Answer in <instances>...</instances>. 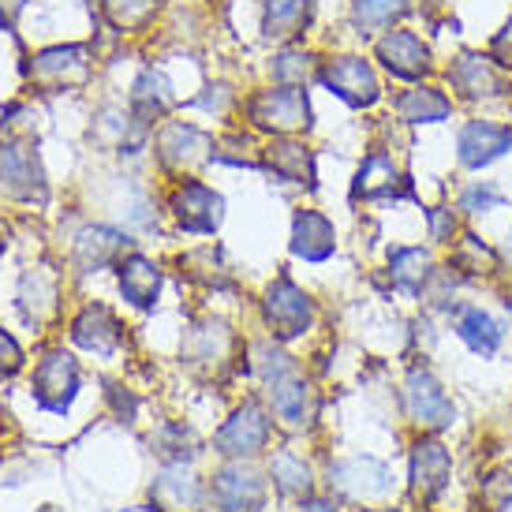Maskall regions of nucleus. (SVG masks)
I'll return each instance as SVG.
<instances>
[{
    "mask_svg": "<svg viewBox=\"0 0 512 512\" xmlns=\"http://www.w3.org/2000/svg\"><path fill=\"white\" fill-rule=\"evenodd\" d=\"M303 512H337V509H333L329 501H318V498H314V501H307V505H303Z\"/></svg>",
    "mask_w": 512,
    "mask_h": 512,
    "instance_id": "37998d69",
    "label": "nucleus"
},
{
    "mask_svg": "<svg viewBox=\"0 0 512 512\" xmlns=\"http://www.w3.org/2000/svg\"><path fill=\"white\" fill-rule=\"evenodd\" d=\"M72 341L94 356H116L124 344V326L116 322V314L109 307L94 303L72 322Z\"/></svg>",
    "mask_w": 512,
    "mask_h": 512,
    "instance_id": "412c9836",
    "label": "nucleus"
},
{
    "mask_svg": "<svg viewBox=\"0 0 512 512\" xmlns=\"http://www.w3.org/2000/svg\"><path fill=\"white\" fill-rule=\"evenodd\" d=\"M262 169L273 172L285 184H299L314 191L318 187V172H314V150L296 135H273L262 146Z\"/></svg>",
    "mask_w": 512,
    "mask_h": 512,
    "instance_id": "4468645a",
    "label": "nucleus"
},
{
    "mask_svg": "<svg viewBox=\"0 0 512 512\" xmlns=\"http://www.w3.org/2000/svg\"><path fill=\"white\" fill-rule=\"evenodd\" d=\"M288 247L303 262H326L337 251V228H333V221L326 214H318V210H296Z\"/></svg>",
    "mask_w": 512,
    "mask_h": 512,
    "instance_id": "aec40b11",
    "label": "nucleus"
},
{
    "mask_svg": "<svg viewBox=\"0 0 512 512\" xmlns=\"http://www.w3.org/2000/svg\"><path fill=\"white\" fill-rule=\"evenodd\" d=\"M427 228H430V240L438 243V247H453L460 240V217H456L453 206H430Z\"/></svg>",
    "mask_w": 512,
    "mask_h": 512,
    "instance_id": "58836bf2",
    "label": "nucleus"
},
{
    "mask_svg": "<svg viewBox=\"0 0 512 512\" xmlns=\"http://www.w3.org/2000/svg\"><path fill=\"white\" fill-rule=\"evenodd\" d=\"M329 486L352 501H374L393 490V475L374 456H352V460L329 464Z\"/></svg>",
    "mask_w": 512,
    "mask_h": 512,
    "instance_id": "f8f14e48",
    "label": "nucleus"
},
{
    "mask_svg": "<svg viewBox=\"0 0 512 512\" xmlns=\"http://www.w3.org/2000/svg\"><path fill=\"white\" fill-rule=\"evenodd\" d=\"M512 150V124L490 120V116H471L464 128L456 131V165L468 172H483L494 161Z\"/></svg>",
    "mask_w": 512,
    "mask_h": 512,
    "instance_id": "0eeeda50",
    "label": "nucleus"
},
{
    "mask_svg": "<svg viewBox=\"0 0 512 512\" xmlns=\"http://www.w3.org/2000/svg\"><path fill=\"white\" fill-rule=\"evenodd\" d=\"M214 501L225 512H258L266 501V483L251 464H228L214 475Z\"/></svg>",
    "mask_w": 512,
    "mask_h": 512,
    "instance_id": "a211bd4d",
    "label": "nucleus"
},
{
    "mask_svg": "<svg viewBox=\"0 0 512 512\" xmlns=\"http://www.w3.org/2000/svg\"><path fill=\"white\" fill-rule=\"evenodd\" d=\"M505 311H509V318H512V296H509V299H505Z\"/></svg>",
    "mask_w": 512,
    "mask_h": 512,
    "instance_id": "a18cd8bd",
    "label": "nucleus"
},
{
    "mask_svg": "<svg viewBox=\"0 0 512 512\" xmlns=\"http://www.w3.org/2000/svg\"><path fill=\"white\" fill-rule=\"evenodd\" d=\"M415 199L412 176L400 169V161L385 146H374L356 169L352 202H400Z\"/></svg>",
    "mask_w": 512,
    "mask_h": 512,
    "instance_id": "39448f33",
    "label": "nucleus"
},
{
    "mask_svg": "<svg viewBox=\"0 0 512 512\" xmlns=\"http://www.w3.org/2000/svg\"><path fill=\"white\" fill-rule=\"evenodd\" d=\"M322 60L314 53H303V49H285L281 57L273 60V79L285 86H307L318 75Z\"/></svg>",
    "mask_w": 512,
    "mask_h": 512,
    "instance_id": "c9c22d12",
    "label": "nucleus"
},
{
    "mask_svg": "<svg viewBox=\"0 0 512 512\" xmlns=\"http://www.w3.org/2000/svg\"><path fill=\"white\" fill-rule=\"evenodd\" d=\"M314 83L322 86V90H329L333 98H341L348 109H359V113H370L374 105L385 101L382 72L363 53H337V57L322 60Z\"/></svg>",
    "mask_w": 512,
    "mask_h": 512,
    "instance_id": "f257e3e1",
    "label": "nucleus"
},
{
    "mask_svg": "<svg viewBox=\"0 0 512 512\" xmlns=\"http://www.w3.org/2000/svg\"><path fill=\"white\" fill-rule=\"evenodd\" d=\"M374 64L378 72H385L389 79L412 86V83H430L438 75V60L415 30H408L404 23L393 30H382L374 38Z\"/></svg>",
    "mask_w": 512,
    "mask_h": 512,
    "instance_id": "20e7f679",
    "label": "nucleus"
},
{
    "mask_svg": "<svg viewBox=\"0 0 512 512\" xmlns=\"http://www.w3.org/2000/svg\"><path fill=\"white\" fill-rule=\"evenodd\" d=\"M116 277H120V292L128 299L131 307L139 311H150L157 303V292H161V270H157L150 258L143 255H124L116 262Z\"/></svg>",
    "mask_w": 512,
    "mask_h": 512,
    "instance_id": "bb28decb",
    "label": "nucleus"
},
{
    "mask_svg": "<svg viewBox=\"0 0 512 512\" xmlns=\"http://www.w3.org/2000/svg\"><path fill=\"white\" fill-rule=\"evenodd\" d=\"M169 210L176 217V225L195 236H214L221 221H225V199L214 187H206L202 180H184L172 191Z\"/></svg>",
    "mask_w": 512,
    "mask_h": 512,
    "instance_id": "9d476101",
    "label": "nucleus"
},
{
    "mask_svg": "<svg viewBox=\"0 0 512 512\" xmlns=\"http://www.w3.org/2000/svg\"><path fill=\"white\" fill-rule=\"evenodd\" d=\"M19 8H23V0H0V12L8 15V19H12V15L19 12Z\"/></svg>",
    "mask_w": 512,
    "mask_h": 512,
    "instance_id": "c03bdc74",
    "label": "nucleus"
},
{
    "mask_svg": "<svg viewBox=\"0 0 512 512\" xmlns=\"http://www.w3.org/2000/svg\"><path fill=\"white\" fill-rule=\"evenodd\" d=\"M453 456L434 438H419L412 449V494L419 501H434L449 483Z\"/></svg>",
    "mask_w": 512,
    "mask_h": 512,
    "instance_id": "6ab92c4d",
    "label": "nucleus"
},
{
    "mask_svg": "<svg viewBox=\"0 0 512 512\" xmlns=\"http://www.w3.org/2000/svg\"><path fill=\"white\" fill-rule=\"evenodd\" d=\"M449 270H456L460 277H494L501 270V255L483 243L475 232H464L453 243V255H449Z\"/></svg>",
    "mask_w": 512,
    "mask_h": 512,
    "instance_id": "7c9ffc66",
    "label": "nucleus"
},
{
    "mask_svg": "<svg viewBox=\"0 0 512 512\" xmlns=\"http://www.w3.org/2000/svg\"><path fill=\"white\" fill-rule=\"evenodd\" d=\"M131 247V240L124 232H116L109 225H86L79 236H75V266L79 270H105V266H116L124 251Z\"/></svg>",
    "mask_w": 512,
    "mask_h": 512,
    "instance_id": "b1692460",
    "label": "nucleus"
},
{
    "mask_svg": "<svg viewBox=\"0 0 512 512\" xmlns=\"http://www.w3.org/2000/svg\"><path fill=\"white\" fill-rule=\"evenodd\" d=\"M270 475H273V486L285 494V498H307L311 494V468L292 453H277L270 464Z\"/></svg>",
    "mask_w": 512,
    "mask_h": 512,
    "instance_id": "473e14b6",
    "label": "nucleus"
},
{
    "mask_svg": "<svg viewBox=\"0 0 512 512\" xmlns=\"http://www.w3.org/2000/svg\"><path fill=\"white\" fill-rule=\"evenodd\" d=\"M314 23V0H266L262 4V34L266 42L292 45Z\"/></svg>",
    "mask_w": 512,
    "mask_h": 512,
    "instance_id": "4be33fe9",
    "label": "nucleus"
},
{
    "mask_svg": "<svg viewBox=\"0 0 512 512\" xmlns=\"http://www.w3.org/2000/svg\"><path fill=\"white\" fill-rule=\"evenodd\" d=\"M509 105H512V98H509Z\"/></svg>",
    "mask_w": 512,
    "mask_h": 512,
    "instance_id": "09e8293b",
    "label": "nucleus"
},
{
    "mask_svg": "<svg viewBox=\"0 0 512 512\" xmlns=\"http://www.w3.org/2000/svg\"><path fill=\"white\" fill-rule=\"evenodd\" d=\"M404 412H408L415 427L423 430H445L453 427L456 419V408L449 393H445V385L427 367L408 370V378H404Z\"/></svg>",
    "mask_w": 512,
    "mask_h": 512,
    "instance_id": "6e6552de",
    "label": "nucleus"
},
{
    "mask_svg": "<svg viewBox=\"0 0 512 512\" xmlns=\"http://www.w3.org/2000/svg\"><path fill=\"white\" fill-rule=\"evenodd\" d=\"M154 445L169 464H184V460H191V456L199 453V449H195V445H199L195 434L187 427H180V423H165V427L154 434Z\"/></svg>",
    "mask_w": 512,
    "mask_h": 512,
    "instance_id": "e433bc0d",
    "label": "nucleus"
},
{
    "mask_svg": "<svg viewBox=\"0 0 512 512\" xmlns=\"http://www.w3.org/2000/svg\"><path fill=\"white\" fill-rule=\"evenodd\" d=\"M453 329H456V337L483 359L498 356L501 341H505V329L498 326V318L490 311H483V307H460Z\"/></svg>",
    "mask_w": 512,
    "mask_h": 512,
    "instance_id": "c85d7f7f",
    "label": "nucleus"
},
{
    "mask_svg": "<svg viewBox=\"0 0 512 512\" xmlns=\"http://www.w3.org/2000/svg\"><path fill=\"white\" fill-rule=\"evenodd\" d=\"M75 393H79V367L72 356L64 352H49L34 370V400L42 404L45 412L64 415L72 408Z\"/></svg>",
    "mask_w": 512,
    "mask_h": 512,
    "instance_id": "2eb2a0df",
    "label": "nucleus"
},
{
    "mask_svg": "<svg viewBox=\"0 0 512 512\" xmlns=\"http://www.w3.org/2000/svg\"><path fill=\"white\" fill-rule=\"evenodd\" d=\"M202 109H217V113H225L228 105H232V90L228 86H210L206 94L199 98Z\"/></svg>",
    "mask_w": 512,
    "mask_h": 512,
    "instance_id": "79ce46f5",
    "label": "nucleus"
},
{
    "mask_svg": "<svg viewBox=\"0 0 512 512\" xmlns=\"http://www.w3.org/2000/svg\"><path fill=\"white\" fill-rule=\"evenodd\" d=\"M150 501L161 512H202V483L184 464H169L150 486Z\"/></svg>",
    "mask_w": 512,
    "mask_h": 512,
    "instance_id": "393cba45",
    "label": "nucleus"
},
{
    "mask_svg": "<svg viewBox=\"0 0 512 512\" xmlns=\"http://www.w3.org/2000/svg\"><path fill=\"white\" fill-rule=\"evenodd\" d=\"M270 400H273V415H277L285 427H303V423H311L314 408H318L311 385L299 382V378H285V382L270 385Z\"/></svg>",
    "mask_w": 512,
    "mask_h": 512,
    "instance_id": "c756f323",
    "label": "nucleus"
},
{
    "mask_svg": "<svg viewBox=\"0 0 512 512\" xmlns=\"http://www.w3.org/2000/svg\"><path fill=\"white\" fill-rule=\"evenodd\" d=\"M0 191L8 199H42L45 176L34 150L23 143H0Z\"/></svg>",
    "mask_w": 512,
    "mask_h": 512,
    "instance_id": "f3484780",
    "label": "nucleus"
},
{
    "mask_svg": "<svg viewBox=\"0 0 512 512\" xmlns=\"http://www.w3.org/2000/svg\"><path fill=\"white\" fill-rule=\"evenodd\" d=\"M370 512H404V509H370Z\"/></svg>",
    "mask_w": 512,
    "mask_h": 512,
    "instance_id": "49530a36",
    "label": "nucleus"
},
{
    "mask_svg": "<svg viewBox=\"0 0 512 512\" xmlns=\"http://www.w3.org/2000/svg\"><path fill=\"white\" fill-rule=\"evenodd\" d=\"M42 512H53V509H49V505H45V509H42Z\"/></svg>",
    "mask_w": 512,
    "mask_h": 512,
    "instance_id": "de8ad7c7",
    "label": "nucleus"
},
{
    "mask_svg": "<svg viewBox=\"0 0 512 512\" xmlns=\"http://www.w3.org/2000/svg\"><path fill=\"white\" fill-rule=\"evenodd\" d=\"M251 370H255L266 385H277L296 374V363H292V356H285L273 341H255L251 344Z\"/></svg>",
    "mask_w": 512,
    "mask_h": 512,
    "instance_id": "f704fd0d",
    "label": "nucleus"
},
{
    "mask_svg": "<svg viewBox=\"0 0 512 512\" xmlns=\"http://www.w3.org/2000/svg\"><path fill=\"white\" fill-rule=\"evenodd\" d=\"M217 139L210 131L195 128V124H184V120H169L165 128L157 131V157L161 165L172 172H191L214 161Z\"/></svg>",
    "mask_w": 512,
    "mask_h": 512,
    "instance_id": "1a4fd4ad",
    "label": "nucleus"
},
{
    "mask_svg": "<svg viewBox=\"0 0 512 512\" xmlns=\"http://www.w3.org/2000/svg\"><path fill=\"white\" fill-rule=\"evenodd\" d=\"M243 113L247 124L266 135H299V131H311V101L303 86H266L251 98L243 101Z\"/></svg>",
    "mask_w": 512,
    "mask_h": 512,
    "instance_id": "f03ea898",
    "label": "nucleus"
},
{
    "mask_svg": "<svg viewBox=\"0 0 512 512\" xmlns=\"http://www.w3.org/2000/svg\"><path fill=\"white\" fill-rule=\"evenodd\" d=\"M262 318L273 341H296L314 326V299L292 277H277L262 296Z\"/></svg>",
    "mask_w": 512,
    "mask_h": 512,
    "instance_id": "423d86ee",
    "label": "nucleus"
},
{
    "mask_svg": "<svg viewBox=\"0 0 512 512\" xmlns=\"http://www.w3.org/2000/svg\"><path fill=\"white\" fill-rule=\"evenodd\" d=\"M486 57L498 64L501 72L512 75V15L501 23L494 34H490V42H486Z\"/></svg>",
    "mask_w": 512,
    "mask_h": 512,
    "instance_id": "ea45409f",
    "label": "nucleus"
},
{
    "mask_svg": "<svg viewBox=\"0 0 512 512\" xmlns=\"http://www.w3.org/2000/svg\"><path fill=\"white\" fill-rule=\"evenodd\" d=\"M389 277H393V288L419 299L430 288V281H438V258L430 247H393Z\"/></svg>",
    "mask_w": 512,
    "mask_h": 512,
    "instance_id": "5701e85b",
    "label": "nucleus"
},
{
    "mask_svg": "<svg viewBox=\"0 0 512 512\" xmlns=\"http://www.w3.org/2000/svg\"><path fill=\"white\" fill-rule=\"evenodd\" d=\"M501 206H505V195H501V187L494 180H475L460 195V210L464 214H490V210H501Z\"/></svg>",
    "mask_w": 512,
    "mask_h": 512,
    "instance_id": "4c0bfd02",
    "label": "nucleus"
},
{
    "mask_svg": "<svg viewBox=\"0 0 512 512\" xmlns=\"http://www.w3.org/2000/svg\"><path fill=\"white\" fill-rule=\"evenodd\" d=\"M161 12V0H101V15L105 23L120 34H139L154 23V15Z\"/></svg>",
    "mask_w": 512,
    "mask_h": 512,
    "instance_id": "2f4dec72",
    "label": "nucleus"
},
{
    "mask_svg": "<svg viewBox=\"0 0 512 512\" xmlns=\"http://www.w3.org/2000/svg\"><path fill=\"white\" fill-rule=\"evenodd\" d=\"M19 367H23V352H19V344L0 329V374H4V378H12Z\"/></svg>",
    "mask_w": 512,
    "mask_h": 512,
    "instance_id": "a19ab883",
    "label": "nucleus"
},
{
    "mask_svg": "<svg viewBox=\"0 0 512 512\" xmlns=\"http://www.w3.org/2000/svg\"><path fill=\"white\" fill-rule=\"evenodd\" d=\"M94 72V64H90V49L86 45H57V49H45L34 57V68H30V79L49 90V94H57V90H75V86H83Z\"/></svg>",
    "mask_w": 512,
    "mask_h": 512,
    "instance_id": "9b49d317",
    "label": "nucleus"
},
{
    "mask_svg": "<svg viewBox=\"0 0 512 512\" xmlns=\"http://www.w3.org/2000/svg\"><path fill=\"white\" fill-rule=\"evenodd\" d=\"M412 15V0H352L348 4V23L363 38H378L382 30L400 27Z\"/></svg>",
    "mask_w": 512,
    "mask_h": 512,
    "instance_id": "cd10ccee",
    "label": "nucleus"
},
{
    "mask_svg": "<svg viewBox=\"0 0 512 512\" xmlns=\"http://www.w3.org/2000/svg\"><path fill=\"white\" fill-rule=\"evenodd\" d=\"M232 352V333L225 322H206L191 333V359L195 363H228Z\"/></svg>",
    "mask_w": 512,
    "mask_h": 512,
    "instance_id": "72a5a7b5",
    "label": "nucleus"
},
{
    "mask_svg": "<svg viewBox=\"0 0 512 512\" xmlns=\"http://www.w3.org/2000/svg\"><path fill=\"white\" fill-rule=\"evenodd\" d=\"M266 441H270V419H266V412L258 408L255 400H247L243 408L232 412L225 427L217 430L214 449L221 456H240L243 460V456H255Z\"/></svg>",
    "mask_w": 512,
    "mask_h": 512,
    "instance_id": "dca6fc26",
    "label": "nucleus"
},
{
    "mask_svg": "<svg viewBox=\"0 0 512 512\" xmlns=\"http://www.w3.org/2000/svg\"><path fill=\"white\" fill-rule=\"evenodd\" d=\"M441 86L453 94L456 105H494L512 98V75L501 72L486 53H460L441 72Z\"/></svg>",
    "mask_w": 512,
    "mask_h": 512,
    "instance_id": "7ed1b4c3",
    "label": "nucleus"
},
{
    "mask_svg": "<svg viewBox=\"0 0 512 512\" xmlns=\"http://www.w3.org/2000/svg\"><path fill=\"white\" fill-rule=\"evenodd\" d=\"M456 101L453 94L441 83H412L393 94V116L408 128H419V124H445L453 120Z\"/></svg>",
    "mask_w": 512,
    "mask_h": 512,
    "instance_id": "ddd939ff",
    "label": "nucleus"
},
{
    "mask_svg": "<svg viewBox=\"0 0 512 512\" xmlns=\"http://www.w3.org/2000/svg\"><path fill=\"white\" fill-rule=\"evenodd\" d=\"M176 105V94H172V83L161 72L146 68L135 86H131V120L150 128L154 120H165L169 109Z\"/></svg>",
    "mask_w": 512,
    "mask_h": 512,
    "instance_id": "a878e982",
    "label": "nucleus"
}]
</instances>
